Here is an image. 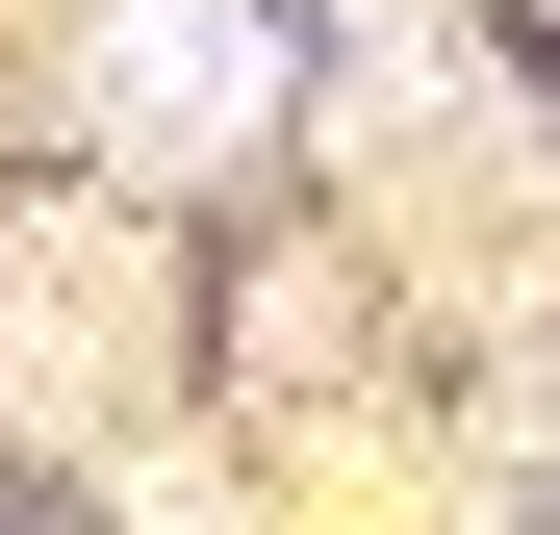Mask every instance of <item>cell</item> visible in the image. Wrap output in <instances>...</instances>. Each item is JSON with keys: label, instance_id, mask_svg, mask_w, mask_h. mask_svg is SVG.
Returning a JSON list of instances; mask_svg holds the SVG:
<instances>
[{"label": "cell", "instance_id": "obj_1", "mask_svg": "<svg viewBox=\"0 0 560 535\" xmlns=\"http://www.w3.org/2000/svg\"><path fill=\"white\" fill-rule=\"evenodd\" d=\"M255 103H280V77H255L230 0H128V26H103V153H230Z\"/></svg>", "mask_w": 560, "mask_h": 535}]
</instances>
